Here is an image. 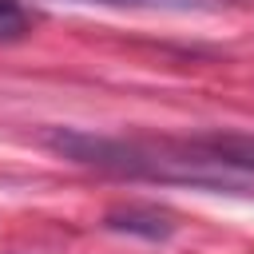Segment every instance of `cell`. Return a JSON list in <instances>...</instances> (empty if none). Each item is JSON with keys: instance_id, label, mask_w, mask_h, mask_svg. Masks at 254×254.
Returning a JSON list of instances; mask_svg holds the SVG:
<instances>
[{"instance_id": "obj_1", "label": "cell", "mask_w": 254, "mask_h": 254, "mask_svg": "<svg viewBox=\"0 0 254 254\" xmlns=\"http://www.w3.org/2000/svg\"><path fill=\"white\" fill-rule=\"evenodd\" d=\"M44 147L56 151L60 159H71L79 167H91L115 179L194 187L214 194H254V171L210 155L194 139H135V135H95L75 127H52L44 131Z\"/></svg>"}, {"instance_id": "obj_2", "label": "cell", "mask_w": 254, "mask_h": 254, "mask_svg": "<svg viewBox=\"0 0 254 254\" xmlns=\"http://www.w3.org/2000/svg\"><path fill=\"white\" fill-rule=\"evenodd\" d=\"M103 226L115 230V234H131V238H147V242H167L175 234V214L155 206V202H123V206H111L103 214Z\"/></svg>"}, {"instance_id": "obj_3", "label": "cell", "mask_w": 254, "mask_h": 254, "mask_svg": "<svg viewBox=\"0 0 254 254\" xmlns=\"http://www.w3.org/2000/svg\"><path fill=\"white\" fill-rule=\"evenodd\" d=\"M194 143L234 167L254 171V135H246V131H210V135H194Z\"/></svg>"}, {"instance_id": "obj_4", "label": "cell", "mask_w": 254, "mask_h": 254, "mask_svg": "<svg viewBox=\"0 0 254 254\" xmlns=\"http://www.w3.org/2000/svg\"><path fill=\"white\" fill-rule=\"evenodd\" d=\"M36 16L20 4V0H0V44H12V40H24L32 32Z\"/></svg>"}, {"instance_id": "obj_5", "label": "cell", "mask_w": 254, "mask_h": 254, "mask_svg": "<svg viewBox=\"0 0 254 254\" xmlns=\"http://www.w3.org/2000/svg\"><path fill=\"white\" fill-rule=\"evenodd\" d=\"M91 4H115V8H202L210 0H91Z\"/></svg>"}]
</instances>
